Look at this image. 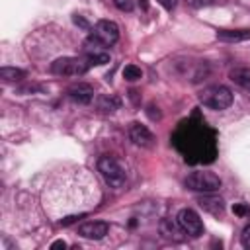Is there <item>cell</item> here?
<instances>
[{"label":"cell","instance_id":"d4e9b609","mask_svg":"<svg viewBox=\"0 0 250 250\" xmlns=\"http://www.w3.org/2000/svg\"><path fill=\"white\" fill-rule=\"evenodd\" d=\"M74 23H78V25H82L84 29H88V21H86V20H82V18H78V16H74Z\"/></svg>","mask_w":250,"mask_h":250},{"label":"cell","instance_id":"7a4b0ae2","mask_svg":"<svg viewBox=\"0 0 250 250\" xmlns=\"http://www.w3.org/2000/svg\"><path fill=\"white\" fill-rule=\"evenodd\" d=\"M199 102L209 109L221 111V109H227L232 104V92L223 84H213V86H207V88L201 90Z\"/></svg>","mask_w":250,"mask_h":250},{"label":"cell","instance_id":"7c38bea8","mask_svg":"<svg viewBox=\"0 0 250 250\" xmlns=\"http://www.w3.org/2000/svg\"><path fill=\"white\" fill-rule=\"evenodd\" d=\"M160 234L168 240H174V242H182L184 240V230L178 223H172V219H164L160 221Z\"/></svg>","mask_w":250,"mask_h":250},{"label":"cell","instance_id":"484cf974","mask_svg":"<svg viewBox=\"0 0 250 250\" xmlns=\"http://www.w3.org/2000/svg\"><path fill=\"white\" fill-rule=\"evenodd\" d=\"M66 246V242L64 240H57V242H53V246L51 248H64Z\"/></svg>","mask_w":250,"mask_h":250},{"label":"cell","instance_id":"4fadbf2b","mask_svg":"<svg viewBox=\"0 0 250 250\" xmlns=\"http://www.w3.org/2000/svg\"><path fill=\"white\" fill-rule=\"evenodd\" d=\"M229 78H230L236 86H240V88H244L246 92H250V68H248V66H234V68H230Z\"/></svg>","mask_w":250,"mask_h":250},{"label":"cell","instance_id":"9a60e30c","mask_svg":"<svg viewBox=\"0 0 250 250\" xmlns=\"http://www.w3.org/2000/svg\"><path fill=\"white\" fill-rule=\"evenodd\" d=\"M119 105H121V100L113 94L111 96H102L98 100V109H102L104 113H113L115 109H119Z\"/></svg>","mask_w":250,"mask_h":250},{"label":"cell","instance_id":"7402d4cb","mask_svg":"<svg viewBox=\"0 0 250 250\" xmlns=\"http://www.w3.org/2000/svg\"><path fill=\"white\" fill-rule=\"evenodd\" d=\"M189 6H193V8H203V6H209L213 0H186Z\"/></svg>","mask_w":250,"mask_h":250},{"label":"cell","instance_id":"d6986e66","mask_svg":"<svg viewBox=\"0 0 250 250\" xmlns=\"http://www.w3.org/2000/svg\"><path fill=\"white\" fill-rule=\"evenodd\" d=\"M113 2L121 12H133L135 10V0H113Z\"/></svg>","mask_w":250,"mask_h":250},{"label":"cell","instance_id":"3957f363","mask_svg":"<svg viewBox=\"0 0 250 250\" xmlns=\"http://www.w3.org/2000/svg\"><path fill=\"white\" fill-rule=\"evenodd\" d=\"M119 39V27L115 21L111 20H100L88 37V43H92L94 47H111L113 43H117Z\"/></svg>","mask_w":250,"mask_h":250},{"label":"cell","instance_id":"e0dca14e","mask_svg":"<svg viewBox=\"0 0 250 250\" xmlns=\"http://www.w3.org/2000/svg\"><path fill=\"white\" fill-rule=\"evenodd\" d=\"M88 66H100V64H105L109 62V55L105 51H94L88 55Z\"/></svg>","mask_w":250,"mask_h":250},{"label":"cell","instance_id":"52a82bcc","mask_svg":"<svg viewBox=\"0 0 250 250\" xmlns=\"http://www.w3.org/2000/svg\"><path fill=\"white\" fill-rule=\"evenodd\" d=\"M176 219H178V225L182 227V230L188 236L197 238V236L203 234V221L199 219V215L193 209H182Z\"/></svg>","mask_w":250,"mask_h":250},{"label":"cell","instance_id":"8fae6325","mask_svg":"<svg viewBox=\"0 0 250 250\" xmlns=\"http://www.w3.org/2000/svg\"><path fill=\"white\" fill-rule=\"evenodd\" d=\"M197 203L211 215H223L225 211V201L219 197V195H211V193H205L197 199Z\"/></svg>","mask_w":250,"mask_h":250},{"label":"cell","instance_id":"8992f818","mask_svg":"<svg viewBox=\"0 0 250 250\" xmlns=\"http://www.w3.org/2000/svg\"><path fill=\"white\" fill-rule=\"evenodd\" d=\"M86 70H88V62L74 57H62L53 61L51 64V72L57 76H82Z\"/></svg>","mask_w":250,"mask_h":250},{"label":"cell","instance_id":"6da1fadb","mask_svg":"<svg viewBox=\"0 0 250 250\" xmlns=\"http://www.w3.org/2000/svg\"><path fill=\"white\" fill-rule=\"evenodd\" d=\"M174 143L189 162H211L217 152L213 133L203 123H199V127H193V123H182L174 135Z\"/></svg>","mask_w":250,"mask_h":250},{"label":"cell","instance_id":"9c48e42d","mask_svg":"<svg viewBox=\"0 0 250 250\" xmlns=\"http://www.w3.org/2000/svg\"><path fill=\"white\" fill-rule=\"evenodd\" d=\"M107 229L109 227L104 221H88V223L78 227V234L82 238H88V240H100L107 234Z\"/></svg>","mask_w":250,"mask_h":250},{"label":"cell","instance_id":"603a6c76","mask_svg":"<svg viewBox=\"0 0 250 250\" xmlns=\"http://www.w3.org/2000/svg\"><path fill=\"white\" fill-rule=\"evenodd\" d=\"M148 117H150V119H160V111H158L152 104L148 105Z\"/></svg>","mask_w":250,"mask_h":250},{"label":"cell","instance_id":"2e32d148","mask_svg":"<svg viewBox=\"0 0 250 250\" xmlns=\"http://www.w3.org/2000/svg\"><path fill=\"white\" fill-rule=\"evenodd\" d=\"M0 78L4 82H20L25 78V72L16 66H4V68H0Z\"/></svg>","mask_w":250,"mask_h":250},{"label":"cell","instance_id":"ba28073f","mask_svg":"<svg viewBox=\"0 0 250 250\" xmlns=\"http://www.w3.org/2000/svg\"><path fill=\"white\" fill-rule=\"evenodd\" d=\"M66 96H68L74 104L86 105V104H90V102L94 100V88H92L90 84H86V82H78V84H74V86H70V88L66 90Z\"/></svg>","mask_w":250,"mask_h":250},{"label":"cell","instance_id":"ffe728a7","mask_svg":"<svg viewBox=\"0 0 250 250\" xmlns=\"http://www.w3.org/2000/svg\"><path fill=\"white\" fill-rule=\"evenodd\" d=\"M240 242H242V246H244V248H248V250H250V223H248V225L242 229Z\"/></svg>","mask_w":250,"mask_h":250},{"label":"cell","instance_id":"ac0fdd59","mask_svg":"<svg viewBox=\"0 0 250 250\" xmlns=\"http://www.w3.org/2000/svg\"><path fill=\"white\" fill-rule=\"evenodd\" d=\"M123 78L129 80V82L141 80V78H143V70H141L137 64H125V68H123Z\"/></svg>","mask_w":250,"mask_h":250},{"label":"cell","instance_id":"30bf717a","mask_svg":"<svg viewBox=\"0 0 250 250\" xmlns=\"http://www.w3.org/2000/svg\"><path fill=\"white\" fill-rule=\"evenodd\" d=\"M129 139L137 145V146H152L154 143V135L141 123H131L129 127Z\"/></svg>","mask_w":250,"mask_h":250},{"label":"cell","instance_id":"44dd1931","mask_svg":"<svg viewBox=\"0 0 250 250\" xmlns=\"http://www.w3.org/2000/svg\"><path fill=\"white\" fill-rule=\"evenodd\" d=\"M232 211H234L236 215H240V217H246V215H250V207H248V205H244V203H234Z\"/></svg>","mask_w":250,"mask_h":250},{"label":"cell","instance_id":"277c9868","mask_svg":"<svg viewBox=\"0 0 250 250\" xmlns=\"http://www.w3.org/2000/svg\"><path fill=\"white\" fill-rule=\"evenodd\" d=\"M98 172L102 174V178L105 180V184L109 188H123L127 176H125V170L123 166L113 158V156H102L98 160Z\"/></svg>","mask_w":250,"mask_h":250},{"label":"cell","instance_id":"cb8c5ba5","mask_svg":"<svg viewBox=\"0 0 250 250\" xmlns=\"http://www.w3.org/2000/svg\"><path fill=\"white\" fill-rule=\"evenodd\" d=\"M158 2H160V4H162L166 10H172V8L176 6V0H158Z\"/></svg>","mask_w":250,"mask_h":250},{"label":"cell","instance_id":"5bb4252c","mask_svg":"<svg viewBox=\"0 0 250 250\" xmlns=\"http://www.w3.org/2000/svg\"><path fill=\"white\" fill-rule=\"evenodd\" d=\"M217 37L221 41H246L250 39V29H219Z\"/></svg>","mask_w":250,"mask_h":250},{"label":"cell","instance_id":"5b68a950","mask_svg":"<svg viewBox=\"0 0 250 250\" xmlns=\"http://www.w3.org/2000/svg\"><path fill=\"white\" fill-rule=\"evenodd\" d=\"M186 188L191 191H203V193H215L221 188V178L209 170H199L191 172L186 178Z\"/></svg>","mask_w":250,"mask_h":250}]
</instances>
